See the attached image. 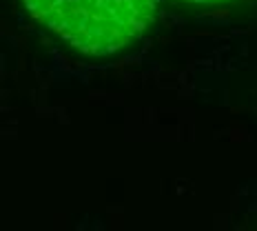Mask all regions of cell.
Segmentation results:
<instances>
[{"label": "cell", "mask_w": 257, "mask_h": 231, "mask_svg": "<svg viewBox=\"0 0 257 231\" xmlns=\"http://www.w3.org/2000/svg\"><path fill=\"white\" fill-rule=\"evenodd\" d=\"M31 18L87 56H111L153 23L158 0H23Z\"/></svg>", "instance_id": "1"}, {"label": "cell", "mask_w": 257, "mask_h": 231, "mask_svg": "<svg viewBox=\"0 0 257 231\" xmlns=\"http://www.w3.org/2000/svg\"><path fill=\"white\" fill-rule=\"evenodd\" d=\"M191 5H217V3H226V0H184Z\"/></svg>", "instance_id": "2"}]
</instances>
